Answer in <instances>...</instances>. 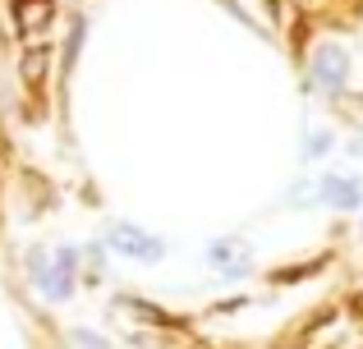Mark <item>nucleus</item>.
<instances>
[{"instance_id":"7ed1b4c3","label":"nucleus","mask_w":363,"mask_h":349,"mask_svg":"<svg viewBox=\"0 0 363 349\" xmlns=\"http://www.w3.org/2000/svg\"><path fill=\"white\" fill-rule=\"evenodd\" d=\"M345 69H350V60H345L340 46H327V51L318 55V79L327 83V88H340V83H345Z\"/></svg>"},{"instance_id":"f257e3e1","label":"nucleus","mask_w":363,"mask_h":349,"mask_svg":"<svg viewBox=\"0 0 363 349\" xmlns=\"http://www.w3.org/2000/svg\"><path fill=\"white\" fill-rule=\"evenodd\" d=\"M111 248H120L124 258H143V262H157L161 253H166V248H161V239L133 230V225H116V230H111Z\"/></svg>"},{"instance_id":"f03ea898","label":"nucleus","mask_w":363,"mask_h":349,"mask_svg":"<svg viewBox=\"0 0 363 349\" xmlns=\"http://www.w3.org/2000/svg\"><path fill=\"white\" fill-rule=\"evenodd\" d=\"M318 198L331 202V207H340V212H354V207L363 202V184L359 179H322Z\"/></svg>"}]
</instances>
